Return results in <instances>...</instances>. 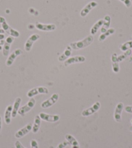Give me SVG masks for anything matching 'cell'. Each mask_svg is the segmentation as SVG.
Returning <instances> with one entry per match:
<instances>
[{
	"mask_svg": "<svg viewBox=\"0 0 132 148\" xmlns=\"http://www.w3.org/2000/svg\"><path fill=\"white\" fill-rule=\"evenodd\" d=\"M111 24V17L109 15L105 16L104 18V23H103V25L101 27V29L100 31L101 33H103L108 30L110 29V26Z\"/></svg>",
	"mask_w": 132,
	"mask_h": 148,
	"instance_id": "obj_21",
	"label": "cell"
},
{
	"mask_svg": "<svg viewBox=\"0 0 132 148\" xmlns=\"http://www.w3.org/2000/svg\"><path fill=\"white\" fill-rule=\"evenodd\" d=\"M122 3L125 4V6L127 8H130L131 6V0H119Z\"/></svg>",
	"mask_w": 132,
	"mask_h": 148,
	"instance_id": "obj_27",
	"label": "cell"
},
{
	"mask_svg": "<svg viewBox=\"0 0 132 148\" xmlns=\"http://www.w3.org/2000/svg\"><path fill=\"white\" fill-rule=\"evenodd\" d=\"M14 40V38L12 36H8L5 40V44L3 47V55L5 57H8L9 54V51L10 49V46Z\"/></svg>",
	"mask_w": 132,
	"mask_h": 148,
	"instance_id": "obj_12",
	"label": "cell"
},
{
	"mask_svg": "<svg viewBox=\"0 0 132 148\" xmlns=\"http://www.w3.org/2000/svg\"><path fill=\"white\" fill-rule=\"evenodd\" d=\"M21 103H22V99H21V97H17L14 103V105H13L12 111V117L13 118L16 117L18 110L20 109V106Z\"/></svg>",
	"mask_w": 132,
	"mask_h": 148,
	"instance_id": "obj_19",
	"label": "cell"
},
{
	"mask_svg": "<svg viewBox=\"0 0 132 148\" xmlns=\"http://www.w3.org/2000/svg\"><path fill=\"white\" fill-rule=\"evenodd\" d=\"M59 99V94L57 93H54L52 95L51 97L47 99L46 101L42 103L41 107L42 109H47V108L51 107L54 104L56 103Z\"/></svg>",
	"mask_w": 132,
	"mask_h": 148,
	"instance_id": "obj_4",
	"label": "cell"
},
{
	"mask_svg": "<svg viewBox=\"0 0 132 148\" xmlns=\"http://www.w3.org/2000/svg\"><path fill=\"white\" fill-rule=\"evenodd\" d=\"M40 125H41V118L39 117V115H37L36 116L35 118H34V122L32 128L33 133H38V131L39 129V127H40Z\"/></svg>",
	"mask_w": 132,
	"mask_h": 148,
	"instance_id": "obj_24",
	"label": "cell"
},
{
	"mask_svg": "<svg viewBox=\"0 0 132 148\" xmlns=\"http://www.w3.org/2000/svg\"><path fill=\"white\" fill-rule=\"evenodd\" d=\"M5 40H0V46H3L4 44H5Z\"/></svg>",
	"mask_w": 132,
	"mask_h": 148,
	"instance_id": "obj_35",
	"label": "cell"
},
{
	"mask_svg": "<svg viewBox=\"0 0 132 148\" xmlns=\"http://www.w3.org/2000/svg\"><path fill=\"white\" fill-rule=\"evenodd\" d=\"M36 104V101L34 98H31L29 101L27 102V103L23 105V107L20 108L19 110H18V114L21 116L23 117L25 115V114H27V112H29L30 110H32L33 108L34 107V105Z\"/></svg>",
	"mask_w": 132,
	"mask_h": 148,
	"instance_id": "obj_2",
	"label": "cell"
},
{
	"mask_svg": "<svg viewBox=\"0 0 132 148\" xmlns=\"http://www.w3.org/2000/svg\"><path fill=\"white\" fill-rule=\"evenodd\" d=\"M72 48H71V46L69 45L67 47H66L63 53L59 57V62H64L65 60L69 59V57L71 56V53H72Z\"/></svg>",
	"mask_w": 132,
	"mask_h": 148,
	"instance_id": "obj_17",
	"label": "cell"
},
{
	"mask_svg": "<svg viewBox=\"0 0 132 148\" xmlns=\"http://www.w3.org/2000/svg\"><path fill=\"white\" fill-rule=\"evenodd\" d=\"M33 128V124L31 123H28L27 125H26L24 127L20 129L19 131H18L15 134V137L16 138H21L22 137L24 136L26 134H27L29 132L32 130Z\"/></svg>",
	"mask_w": 132,
	"mask_h": 148,
	"instance_id": "obj_14",
	"label": "cell"
},
{
	"mask_svg": "<svg viewBox=\"0 0 132 148\" xmlns=\"http://www.w3.org/2000/svg\"><path fill=\"white\" fill-rule=\"evenodd\" d=\"M98 5V3L95 1H92L88 3L85 7H84L81 10L80 15L81 17H86L87 15L89 14V13L92 10L95 9L96 7Z\"/></svg>",
	"mask_w": 132,
	"mask_h": 148,
	"instance_id": "obj_7",
	"label": "cell"
},
{
	"mask_svg": "<svg viewBox=\"0 0 132 148\" xmlns=\"http://www.w3.org/2000/svg\"><path fill=\"white\" fill-rule=\"evenodd\" d=\"M6 21V20H5V18L3 16H0V23H3L4 22H5Z\"/></svg>",
	"mask_w": 132,
	"mask_h": 148,
	"instance_id": "obj_32",
	"label": "cell"
},
{
	"mask_svg": "<svg viewBox=\"0 0 132 148\" xmlns=\"http://www.w3.org/2000/svg\"><path fill=\"white\" fill-rule=\"evenodd\" d=\"M125 110L126 112L128 113H132V106H126L125 108Z\"/></svg>",
	"mask_w": 132,
	"mask_h": 148,
	"instance_id": "obj_31",
	"label": "cell"
},
{
	"mask_svg": "<svg viewBox=\"0 0 132 148\" xmlns=\"http://www.w3.org/2000/svg\"><path fill=\"white\" fill-rule=\"evenodd\" d=\"M1 27L5 31V32H6L10 36L14 37V38H18L20 35V32H18V31L10 27L6 21L1 23Z\"/></svg>",
	"mask_w": 132,
	"mask_h": 148,
	"instance_id": "obj_6",
	"label": "cell"
},
{
	"mask_svg": "<svg viewBox=\"0 0 132 148\" xmlns=\"http://www.w3.org/2000/svg\"><path fill=\"white\" fill-rule=\"evenodd\" d=\"M35 27L37 29L42 31H46V32H49V31H53L56 29V25L53 23H49V24H45V23H42L39 22H36L35 23Z\"/></svg>",
	"mask_w": 132,
	"mask_h": 148,
	"instance_id": "obj_8",
	"label": "cell"
},
{
	"mask_svg": "<svg viewBox=\"0 0 132 148\" xmlns=\"http://www.w3.org/2000/svg\"><path fill=\"white\" fill-rule=\"evenodd\" d=\"M1 127H2V120H1V117L0 116V133H1Z\"/></svg>",
	"mask_w": 132,
	"mask_h": 148,
	"instance_id": "obj_34",
	"label": "cell"
},
{
	"mask_svg": "<svg viewBox=\"0 0 132 148\" xmlns=\"http://www.w3.org/2000/svg\"><path fill=\"white\" fill-rule=\"evenodd\" d=\"M5 31L3 29H0V34H4Z\"/></svg>",
	"mask_w": 132,
	"mask_h": 148,
	"instance_id": "obj_37",
	"label": "cell"
},
{
	"mask_svg": "<svg viewBox=\"0 0 132 148\" xmlns=\"http://www.w3.org/2000/svg\"><path fill=\"white\" fill-rule=\"evenodd\" d=\"M119 48L122 51H126L128 49H132V41H128L121 44L119 46Z\"/></svg>",
	"mask_w": 132,
	"mask_h": 148,
	"instance_id": "obj_25",
	"label": "cell"
},
{
	"mask_svg": "<svg viewBox=\"0 0 132 148\" xmlns=\"http://www.w3.org/2000/svg\"><path fill=\"white\" fill-rule=\"evenodd\" d=\"M94 40V37L93 35H89L86 38H84L82 40L78 42H71L69 44V46L71 48L74 50H80L86 48L91 45Z\"/></svg>",
	"mask_w": 132,
	"mask_h": 148,
	"instance_id": "obj_1",
	"label": "cell"
},
{
	"mask_svg": "<svg viewBox=\"0 0 132 148\" xmlns=\"http://www.w3.org/2000/svg\"><path fill=\"white\" fill-rule=\"evenodd\" d=\"M12 107L13 106L11 105H9L7 107L6 110L5 112V123L7 125H9L11 122V117H12Z\"/></svg>",
	"mask_w": 132,
	"mask_h": 148,
	"instance_id": "obj_20",
	"label": "cell"
},
{
	"mask_svg": "<svg viewBox=\"0 0 132 148\" xmlns=\"http://www.w3.org/2000/svg\"><path fill=\"white\" fill-rule=\"evenodd\" d=\"M23 53V51L21 49H16L10 54L6 61L7 66H10L14 63L16 59Z\"/></svg>",
	"mask_w": 132,
	"mask_h": 148,
	"instance_id": "obj_13",
	"label": "cell"
},
{
	"mask_svg": "<svg viewBox=\"0 0 132 148\" xmlns=\"http://www.w3.org/2000/svg\"><path fill=\"white\" fill-rule=\"evenodd\" d=\"M103 23H104V19H101V20H99V21H97V22L95 23V24L93 25V27L91 28V30H90V33L91 34V35H95V34L98 32L99 29L102 27Z\"/></svg>",
	"mask_w": 132,
	"mask_h": 148,
	"instance_id": "obj_22",
	"label": "cell"
},
{
	"mask_svg": "<svg viewBox=\"0 0 132 148\" xmlns=\"http://www.w3.org/2000/svg\"><path fill=\"white\" fill-rule=\"evenodd\" d=\"M100 103L99 101H97L95 103L92 105L91 107L84 110L82 112V116H84V117H88V116H91L95 112H97V111L100 109Z\"/></svg>",
	"mask_w": 132,
	"mask_h": 148,
	"instance_id": "obj_5",
	"label": "cell"
},
{
	"mask_svg": "<svg viewBox=\"0 0 132 148\" xmlns=\"http://www.w3.org/2000/svg\"><path fill=\"white\" fill-rule=\"evenodd\" d=\"M131 124H132V120H131Z\"/></svg>",
	"mask_w": 132,
	"mask_h": 148,
	"instance_id": "obj_39",
	"label": "cell"
},
{
	"mask_svg": "<svg viewBox=\"0 0 132 148\" xmlns=\"http://www.w3.org/2000/svg\"><path fill=\"white\" fill-rule=\"evenodd\" d=\"M14 145H15L16 148H26V147H25L24 146H23V145L22 144V143H21L20 141H18V140L16 141Z\"/></svg>",
	"mask_w": 132,
	"mask_h": 148,
	"instance_id": "obj_30",
	"label": "cell"
},
{
	"mask_svg": "<svg viewBox=\"0 0 132 148\" xmlns=\"http://www.w3.org/2000/svg\"><path fill=\"white\" fill-rule=\"evenodd\" d=\"M112 69L114 73H117L119 72L120 66H119V64H118V62H113Z\"/></svg>",
	"mask_w": 132,
	"mask_h": 148,
	"instance_id": "obj_26",
	"label": "cell"
},
{
	"mask_svg": "<svg viewBox=\"0 0 132 148\" xmlns=\"http://www.w3.org/2000/svg\"><path fill=\"white\" fill-rule=\"evenodd\" d=\"M69 144V143L67 141H64L62 142V143H60L56 148H65Z\"/></svg>",
	"mask_w": 132,
	"mask_h": 148,
	"instance_id": "obj_28",
	"label": "cell"
},
{
	"mask_svg": "<svg viewBox=\"0 0 132 148\" xmlns=\"http://www.w3.org/2000/svg\"><path fill=\"white\" fill-rule=\"evenodd\" d=\"M39 38H40V36L38 34H33L32 35L30 36V37L27 40V41H26L24 47L25 51L27 52H29L31 49H32L34 42L38 40Z\"/></svg>",
	"mask_w": 132,
	"mask_h": 148,
	"instance_id": "obj_9",
	"label": "cell"
},
{
	"mask_svg": "<svg viewBox=\"0 0 132 148\" xmlns=\"http://www.w3.org/2000/svg\"><path fill=\"white\" fill-rule=\"evenodd\" d=\"M124 109V104L123 103L120 102L117 105L114 112V119L116 122L120 123L121 121V115H122V112Z\"/></svg>",
	"mask_w": 132,
	"mask_h": 148,
	"instance_id": "obj_16",
	"label": "cell"
},
{
	"mask_svg": "<svg viewBox=\"0 0 132 148\" xmlns=\"http://www.w3.org/2000/svg\"><path fill=\"white\" fill-rule=\"evenodd\" d=\"M115 33V29L114 28H110L109 29L107 30L105 32L102 33L99 37V41L103 42L106 39L108 36L113 35Z\"/></svg>",
	"mask_w": 132,
	"mask_h": 148,
	"instance_id": "obj_23",
	"label": "cell"
},
{
	"mask_svg": "<svg viewBox=\"0 0 132 148\" xmlns=\"http://www.w3.org/2000/svg\"><path fill=\"white\" fill-rule=\"evenodd\" d=\"M131 53V49H128L127 51H125L123 54H121L120 55H117V53H113L112 55V61L113 62H120L123 61L124 60H125L126 59L130 56Z\"/></svg>",
	"mask_w": 132,
	"mask_h": 148,
	"instance_id": "obj_11",
	"label": "cell"
},
{
	"mask_svg": "<svg viewBox=\"0 0 132 148\" xmlns=\"http://www.w3.org/2000/svg\"><path fill=\"white\" fill-rule=\"evenodd\" d=\"M129 62H132V50H131V55H130V60H129Z\"/></svg>",
	"mask_w": 132,
	"mask_h": 148,
	"instance_id": "obj_36",
	"label": "cell"
},
{
	"mask_svg": "<svg viewBox=\"0 0 132 148\" xmlns=\"http://www.w3.org/2000/svg\"><path fill=\"white\" fill-rule=\"evenodd\" d=\"M49 94V90L44 86H38L33 88L27 92V96L28 97H33L38 94Z\"/></svg>",
	"mask_w": 132,
	"mask_h": 148,
	"instance_id": "obj_3",
	"label": "cell"
},
{
	"mask_svg": "<svg viewBox=\"0 0 132 148\" xmlns=\"http://www.w3.org/2000/svg\"><path fill=\"white\" fill-rule=\"evenodd\" d=\"M5 35L4 34H0V40H3L5 38Z\"/></svg>",
	"mask_w": 132,
	"mask_h": 148,
	"instance_id": "obj_33",
	"label": "cell"
},
{
	"mask_svg": "<svg viewBox=\"0 0 132 148\" xmlns=\"http://www.w3.org/2000/svg\"><path fill=\"white\" fill-rule=\"evenodd\" d=\"M86 57L82 55H77V56H74L70 57L64 61L65 66H68L71 64H76V63H81L86 61Z\"/></svg>",
	"mask_w": 132,
	"mask_h": 148,
	"instance_id": "obj_10",
	"label": "cell"
},
{
	"mask_svg": "<svg viewBox=\"0 0 132 148\" xmlns=\"http://www.w3.org/2000/svg\"><path fill=\"white\" fill-rule=\"evenodd\" d=\"M39 116L40 117L41 120L48 121V122H56V121H59L60 120L59 115H51L44 112H41L39 114Z\"/></svg>",
	"mask_w": 132,
	"mask_h": 148,
	"instance_id": "obj_15",
	"label": "cell"
},
{
	"mask_svg": "<svg viewBox=\"0 0 132 148\" xmlns=\"http://www.w3.org/2000/svg\"><path fill=\"white\" fill-rule=\"evenodd\" d=\"M65 138L66 140L71 144V148H80V145H79L78 142L73 135H71L70 134H65Z\"/></svg>",
	"mask_w": 132,
	"mask_h": 148,
	"instance_id": "obj_18",
	"label": "cell"
},
{
	"mask_svg": "<svg viewBox=\"0 0 132 148\" xmlns=\"http://www.w3.org/2000/svg\"><path fill=\"white\" fill-rule=\"evenodd\" d=\"M130 131H131V132H132V125H131V126H130Z\"/></svg>",
	"mask_w": 132,
	"mask_h": 148,
	"instance_id": "obj_38",
	"label": "cell"
},
{
	"mask_svg": "<svg viewBox=\"0 0 132 148\" xmlns=\"http://www.w3.org/2000/svg\"><path fill=\"white\" fill-rule=\"evenodd\" d=\"M31 148H38V144L36 140H32L31 142Z\"/></svg>",
	"mask_w": 132,
	"mask_h": 148,
	"instance_id": "obj_29",
	"label": "cell"
}]
</instances>
